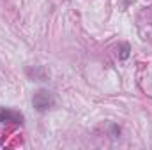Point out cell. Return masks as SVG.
<instances>
[{
    "label": "cell",
    "mask_w": 152,
    "mask_h": 150,
    "mask_svg": "<svg viewBox=\"0 0 152 150\" xmlns=\"http://www.w3.org/2000/svg\"><path fill=\"white\" fill-rule=\"evenodd\" d=\"M21 122H23V115L20 111L0 106V124H21Z\"/></svg>",
    "instance_id": "cell-2"
},
{
    "label": "cell",
    "mask_w": 152,
    "mask_h": 150,
    "mask_svg": "<svg viewBox=\"0 0 152 150\" xmlns=\"http://www.w3.org/2000/svg\"><path fill=\"white\" fill-rule=\"evenodd\" d=\"M32 104H34V108H36L39 113H44V111H48V110H51V108L55 106V95H53V92L41 88V90H37V92L34 94Z\"/></svg>",
    "instance_id": "cell-1"
},
{
    "label": "cell",
    "mask_w": 152,
    "mask_h": 150,
    "mask_svg": "<svg viewBox=\"0 0 152 150\" xmlns=\"http://www.w3.org/2000/svg\"><path fill=\"white\" fill-rule=\"evenodd\" d=\"M118 57H120V58H127V57H129V44L124 42V44L120 46V55H118Z\"/></svg>",
    "instance_id": "cell-3"
}]
</instances>
